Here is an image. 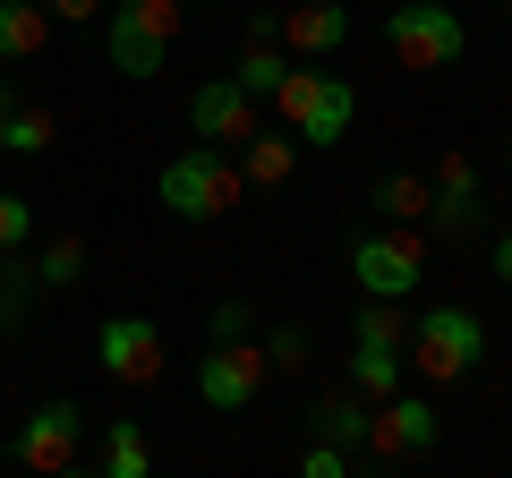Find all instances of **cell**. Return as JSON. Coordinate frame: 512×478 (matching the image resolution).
Here are the masks:
<instances>
[{"label": "cell", "instance_id": "1", "mask_svg": "<svg viewBox=\"0 0 512 478\" xmlns=\"http://www.w3.org/2000/svg\"><path fill=\"white\" fill-rule=\"evenodd\" d=\"M180 18H188V0H111L103 9V60L120 77H163L171 69V43H180Z\"/></svg>", "mask_w": 512, "mask_h": 478}, {"label": "cell", "instance_id": "2", "mask_svg": "<svg viewBox=\"0 0 512 478\" xmlns=\"http://www.w3.org/2000/svg\"><path fill=\"white\" fill-rule=\"evenodd\" d=\"M154 197H163L180 222H214V214H231V205L248 197V180H239V163L222 146H180L163 163V180H154Z\"/></svg>", "mask_w": 512, "mask_h": 478}, {"label": "cell", "instance_id": "3", "mask_svg": "<svg viewBox=\"0 0 512 478\" xmlns=\"http://www.w3.org/2000/svg\"><path fill=\"white\" fill-rule=\"evenodd\" d=\"M265 103L291 120L299 146H342L350 120H359V94H350V77H333V69H291Z\"/></svg>", "mask_w": 512, "mask_h": 478}, {"label": "cell", "instance_id": "4", "mask_svg": "<svg viewBox=\"0 0 512 478\" xmlns=\"http://www.w3.org/2000/svg\"><path fill=\"white\" fill-rule=\"evenodd\" d=\"M410 368L427 376V385H461V376H478V359H487V325H478L461 299H444V308H427L419 325H410Z\"/></svg>", "mask_w": 512, "mask_h": 478}, {"label": "cell", "instance_id": "5", "mask_svg": "<svg viewBox=\"0 0 512 478\" xmlns=\"http://www.w3.org/2000/svg\"><path fill=\"white\" fill-rule=\"evenodd\" d=\"M350 274H359V299H410L427 274V248L410 222H367L350 231Z\"/></svg>", "mask_w": 512, "mask_h": 478}, {"label": "cell", "instance_id": "6", "mask_svg": "<svg viewBox=\"0 0 512 478\" xmlns=\"http://www.w3.org/2000/svg\"><path fill=\"white\" fill-rule=\"evenodd\" d=\"M384 43H393L402 69H453V60L470 52V26H461L444 0H393V9H384Z\"/></svg>", "mask_w": 512, "mask_h": 478}, {"label": "cell", "instance_id": "7", "mask_svg": "<svg viewBox=\"0 0 512 478\" xmlns=\"http://www.w3.org/2000/svg\"><path fill=\"white\" fill-rule=\"evenodd\" d=\"M77 444H86V410H77V402H35L18 419V470L26 478H52V470L77 461Z\"/></svg>", "mask_w": 512, "mask_h": 478}, {"label": "cell", "instance_id": "8", "mask_svg": "<svg viewBox=\"0 0 512 478\" xmlns=\"http://www.w3.org/2000/svg\"><path fill=\"white\" fill-rule=\"evenodd\" d=\"M94 368H103L111 385H154V376H163V333H154L146 316H103V325H94Z\"/></svg>", "mask_w": 512, "mask_h": 478}, {"label": "cell", "instance_id": "9", "mask_svg": "<svg viewBox=\"0 0 512 478\" xmlns=\"http://www.w3.org/2000/svg\"><path fill=\"white\" fill-rule=\"evenodd\" d=\"M444 444V419H436V402L427 393H393V402H376V427H367V453H384V461H419V453H436Z\"/></svg>", "mask_w": 512, "mask_h": 478}, {"label": "cell", "instance_id": "10", "mask_svg": "<svg viewBox=\"0 0 512 478\" xmlns=\"http://www.w3.org/2000/svg\"><path fill=\"white\" fill-rule=\"evenodd\" d=\"M265 393V350L256 342H214L197 359V402L205 410H248Z\"/></svg>", "mask_w": 512, "mask_h": 478}, {"label": "cell", "instance_id": "11", "mask_svg": "<svg viewBox=\"0 0 512 478\" xmlns=\"http://www.w3.org/2000/svg\"><path fill=\"white\" fill-rule=\"evenodd\" d=\"M188 129H197L205 146H222V154L248 146L256 137V94L239 86V77H205V86L188 94Z\"/></svg>", "mask_w": 512, "mask_h": 478}, {"label": "cell", "instance_id": "12", "mask_svg": "<svg viewBox=\"0 0 512 478\" xmlns=\"http://www.w3.org/2000/svg\"><path fill=\"white\" fill-rule=\"evenodd\" d=\"M274 43L299 52V60H333L350 43V9H342V0H291L282 26H274Z\"/></svg>", "mask_w": 512, "mask_h": 478}, {"label": "cell", "instance_id": "13", "mask_svg": "<svg viewBox=\"0 0 512 478\" xmlns=\"http://www.w3.org/2000/svg\"><path fill=\"white\" fill-rule=\"evenodd\" d=\"M427 222H444V231H478L487 222V197H478V163L470 154H444L436 180H427Z\"/></svg>", "mask_w": 512, "mask_h": 478}, {"label": "cell", "instance_id": "14", "mask_svg": "<svg viewBox=\"0 0 512 478\" xmlns=\"http://www.w3.org/2000/svg\"><path fill=\"white\" fill-rule=\"evenodd\" d=\"M350 385H359V402H393V393L410 385V350H393V342H350Z\"/></svg>", "mask_w": 512, "mask_h": 478}, {"label": "cell", "instance_id": "15", "mask_svg": "<svg viewBox=\"0 0 512 478\" xmlns=\"http://www.w3.org/2000/svg\"><path fill=\"white\" fill-rule=\"evenodd\" d=\"M52 43V9L43 0H0V69H18Z\"/></svg>", "mask_w": 512, "mask_h": 478}, {"label": "cell", "instance_id": "16", "mask_svg": "<svg viewBox=\"0 0 512 478\" xmlns=\"http://www.w3.org/2000/svg\"><path fill=\"white\" fill-rule=\"evenodd\" d=\"M103 478H154V444H146V427L137 419H111L103 427V461H94Z\"/></svg>", "mask_w": 512, "mask_h": 478}, {"label": "cell", "instance_id": "17", "mask_svg": "<svg viewBox=\"0 0 512 478\" xmlns=\"http://www.w3.org/2000/svg\"><path fill=\"white\" fill-rule=\"evenodd\" d=\"M367 205H376V222H427V180L419 171H384V180H367Z\"/></svg>", "mask_w": 512, "mask_h": 478}, {"label": "cell", "instance_id": "18", "mask_svg": "<svg viewBox=\"0 0 512 478\" xmlns=\"http://www.w3.org/2000/svg\"><path fill=\"white\" fill-rule=\"evenodd\" d=\"M35 299H43V282H35V265H26V248H0V333L26 325Z\"/></svg>", "mask_w": 512, "mask_h": 478}, {"label": "cell", "instance_id": "19", "mask_svg": "<svg viewBox=\"0 0 512 478\" xmlns=\"http://www.w3.org/2000/svg\"><path fill=\"white\" fill-rule=\"evenodd\" d=\"M291 163H299L291 137H265V129H256L248 146H239V180H248V188H282V180H291Z\"/></svg>", "mask_w": 512, "mask_h": 478}, {"label": "cell", "instance_id": "20", "mask_svg": "<svg viewBox=\"0 0 512 478\" xmlns=\"http://www.w3.org/2000/svg\"><path fill=\"white\" fill-rule=\"evenodd\" d=\"M367 427H376V410L367 402H316V444H342V453H367Z\"/></svg>", "mask_w": 512, "mask_h": 478}, {"label": "cell", "instance_id": "21", "mask_svg": "<svg viewBox=\"0 0 512 478\" xmlns=\"http://www.w3.org/2000/svg\"><path fill=\"white\" fill-rule=\"evenodd\" d=\"M26 265H35V282H43V291H69V282H86V239H77V231H60V239H43V248H35Z\"/></svg>", "mask_w": 512, "mask_h": 478}, {"label": "cell", "instance_id": "22", "mask_svg": "<svg viewBox=\"0 0 512 478\" xmlns=\"http://www.w3.org/2000/svg\"><path fill=\"white\" fill-rule=\"evenodd\" d=\"M52 111L43 103H9V120H0V154H52Z\"/></svg>", "mask_w": 512, "mask_h": 478}, {"label": "cell", "instance_id": "23", "mask_svg": "<svg viewBox=\"0 0 512 478\" xmlns=\"http://www.w3.org/2000/svg\"><path fill=\"white\" fill-rule=\"evenodd\" d=\"M231 77H239V86L256 94V103H265V94H274L282 77H291V52H282V43H248V52L231 60Z\"/></svg>", "mask_w": 512, "mask_h": 478}, {"label": "cell", "instance_id": "24", "mask_svg": "<svg viewBox=\"0 0 512 478\" xmlns=\"http://www.w3.org/2000/svg\"><path fill=\"white\" fill-rule=\"evenodd\" d=\"M26 239H35V197L0 188V248H26Z\"/></svg>", "mask_w": 512, "mask_h": 478}, {"label": "cell", "instance_id": "25", "mask_svg": "<svg viewBox=\"0 0 512 478\" xmlns=\"http://www.w3.org/2000/svg\"><path fill=\"white\" fill-rule=\"evenodd\" d=\"M265 368H308V325H274V333H265Z\"/></svg>", "mask_w": 512, "mask_h": 478}, {"label": "cell", "instance_id": "26", "mask_svg": "<svg viewBox=\"0 0 512 478\" xmlns=\"http://www.w3.org/2000/svg\"><path fill=\"white\" fill-rule=\"evenodd\" d=\"M248 299H214V316H205V333H214V342H248Z\"/></svg>", "mask_w": 512, "mask_h": 478}, {"label": "cell", "instance_id": "27", "mask_svg": "<svg viewBox=\"0 0 512 478\" xmlns=\"http://www.w3.org/2000/svg\"><path fill=\"white\" fill-rule=\"evenodd\" d=\"M299 478H350V453L342 444H308L299 453Z\"/></svg>", "mask_w": 512, "mask_h": 478}, {"label": "cell", "instance_id": "28", "mask_svg": "<svg viewBox=\"0 0 512 478\" xmlns=\"http://www.w3.org/2000/svg\"><path fill=\"white\" fill-rule=\"evenodd\" d=\"M495 282H504V291H512V222H504V231H495Z\"/></svg>", "mask_w": 512, "mask_h": 478}, {"label": "cell", "instance_id": "29", "mask_svg": "<svg viewBox=\"0 0 512 478\" xmlns=\"http://www.w3.org/2000/svg\"><path fill=\"white\" fill-rule=\"evenodd\" d=\"M43 9H52V18H94L103 0H43Z\"/></svg>", "mask_w": 512, "mask_h": 478}, {"label": "cell", "instance_id": "30", "mask_svg": "<svg viewBox=\"0 0 512 478\" xmlns=\"http://www.w3.org/2000/svg\"><path fill=\"white\" fill-rule=\"evenodd\" d=\"M52 478H103V470H86V461H69V470H52Z\"/></svg>", "mask_w": 512, "mask_h": 478}, {"label": "cell", "instance_id": "31", "mask_svg": "<svg viewBox=\"0 0 512 478\" xmlns=\"http://www.w3.org/2000/svg\"><path fill=\"white\" fill-rule=\"evenodd\" d=\"M9 103H18V86H9V77H0V120H9Z\"/></svg>", "mask_w": 512, "mask_h": 478}, {"label": "cell", "instance_id": "32", "mask_svg": "<svg viewBox=\"0 0 512 478\" xmlns=\"http://www.w3.org/2000/svg\"><path fill=\"white\" fill-rule=\"evenodd\" d=\"M504 171H512V146H504Z\"/></svg>", "mask_w": 512, "mask_h": 478}, {"label": "cell", "instance_id": "33", "mask_svg": "<svg viewBox=\"0 0 512 478\" xmlns=\"http://www.w3.org/2000/svg\"><path fill=\"white\" fill-rule=\"evenodd\" d=\"M350 478H359V470H350ZM367 478H376V470H367Z\"/></svg>", "mask_w": 512, "mask_h": 478}, {"label": "cell", "instance_id": "34", "mask_svg": "<svg viewBox=\"0 0 512 478\" xmlns=\"http://www.w3.org/2000/svg\"><path fill=\"white\" fill-rule=\"evenodd\" d=\"M504 18H512V0H504Z\"/></svg>", "mask_w": 512, "mask_h": 478}]
</instances>
